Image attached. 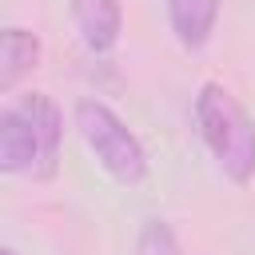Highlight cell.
Instances as JSON below:
<instances>
[{
  "label": "cell",
  "mask_w": 255,
  "mask_h": 255,
  "mask_svg": "<svg viewBox=\"0 0 255 255\" xmlns=\"http://www.w3.org/2000/svg\"><path fill=\"white\" fill-rule=\"evenodd\" d=\"M195 128H199V139L207 143L211 159L219 163V171L231 183H247L255 175V120L223 84L199 88Z\"/></svg>",
  "instance_id": "6da1fadb"
},
{
  "label": "cell",
  "mask_w": 255,
  "mask_h": 255,
  "mask_svg": "<svg viewBox=\"0 0 255 255\" xmlns=\"http://www.w3.org/2000/svg\"><path fill=\"white\" fill-rule=\"evenodd\" d=\"M76 128L88 143V151L100 159V167L120 183H143L147 179V151L135 139V131L104 104V100H80L76 104Z\"/></svg>",
  "instance_id": "7a4b0ae2"
},
{
  "label": "cell",
  "mask_w": 255,
  "mask_h": 255,
  "mask_svg": "<svg viewBox=\"0 0 255 255\" xmlns=\"http://www.w3.org/2000/svg\"><path fill=\"white\" fill-rule=\"evenodd\" d=\"M0 171L4 175L32 171L40 179V131L24 100H12L0 112Z\"/></svg>",
  "instance_id": "3957f363"
},
{
  "label": "cell",
  "mask_w": 255,
  "mask_h": 255,
  "mask_svg": "<svg viewBox=\"0 0 255 255\" xmlns=\"http://www.w3.org/2000/svg\"><path fill=\"white\" fill-rule=\"evenodd\" d=\"M72 20H76V32H80L84 48L96 52V56L112 52L120 32H124L120 0H72Z\"/></svg>",
  "instance_id": "277c9868"
},
{
  "label": "cell",
  "mask_w": 255,
  "mask_h": 255,
  "mask_svg": "<svg viewBox=\"0 0 255 255\" xmlns=\"http://www.w3.org/2000/svg\"><path fill=\"white\" fill-rule=\"evenodd\" d=\"M167 20H171V32L183 48H203L215 32V20H219V0H167Z\"/></svg>",
  "instance_id": "5b68a950"
},
{
  "label": "cell",
  "mask_w": 255,
  "mask_h": 255,
  "mask_svg": "<svg viewBox=\"0 0 255 255\" xmlns=\"http://www.w3.org/2000/svg\"><path fill=\"white\" fill-rule=\"evenodd\" d=\"M36 64H40V36L20 24H8L0 36V92H12L20 76H28Z\"/></svg>",
  "instance_id": "8992f818"
},
{
  "label": "cell",
  "mask_w": 255,
  "mask_h": 255,
  "mask_svg": "<svg viewBox=\"0 0 255 255\" xmlns=\"http://www.w3.org/2000/svg\"><path fill=\"white\" fill-rule=\"evenodd\" d=\"M36 120V131H40V179H48L56 171V159H60V139H64V116L60 108L52 104V96L44 92H24L20 96Z\"/></svg>",
  "instance_id": "52a82bcc"
},
{
  "label": "cell",
  "mask_w": 255,
  "mask_h": 255,
  "mask_svg": "<svg viewBox=\"0 0 255 255\" xmlns=\"http://www.w3.org/2000/svg\"><path fill=\"white\" fill-rule=\"evenodd\" d=\"M135 255H183V251H179V239H175V231H171L163 219H147V223L139 227Z\"/></svg>",
  "instance_id": "ba28073f"
},
{
  "label": "cell",
  "mask_w": 255,
  "mask_h": 255,
  "mask_svg": "<svg viewBox=\"0 0 255 255\" xmlns=\"http://www.w3.org/2000/svg\"><path fill=\"white\" fill-rule=\"evenodd\" d=\"M0 255H16V251H12V247H4V251H0Z\"/></svg>",
  "instance_id": "9c48e42d"
}]
</instances>
